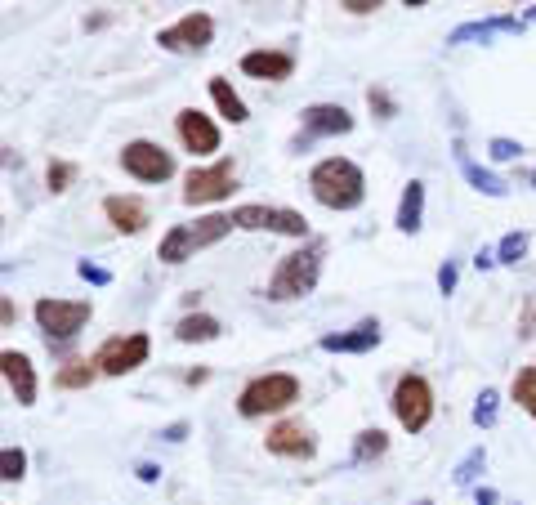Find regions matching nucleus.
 <instances>
[{
	"label": "nucleus",
	"instance_id": "obj_14",
	"mask_svg": "<svg viewBox=\"0 0 536 505\" xmlns=\"http://www.w3.org/2000/svg\"><path fill=\"white\" fill-rule=\"evenodd\" d=\"M0 367H5V380H9V389H14L18 407H32L36 403V371H32V362H27V354L5 349V354H0Z\"/></svg>",
	"mask_w": 536,
	"mask_h": 505
},
{
	"label": "nucleus",
	"instance_id": "obj_31",
	"mask_svg": "<svg viewBox=\"0 0 536 505\" xmlns=\"http://www.w3.org/2000/svg\"><path fill=\"white\" fill-rule=\"evenodd\" d=\"M478 465H483V447H478V452H469L465 461H461V470H456V483H474Z\"/></svg>",
	"mask_w": 536,
	"mask_h": 505
},
{
	"label": "nucleus",
	"instance_id": "obj_19",
	"mask_svg": "<svg viewBox=\"0 0 536 505\" xmlns=\"http://www.w3.org/2000/svg\"><path fill=\"white\" fill-rule=\"evenodd\" d=\"M456 161H461V175L478 188V193H487V197H505V193H510V184H505L501 175H492V170L478 166V161L465 152V144H456Z\"/></svg>",
	"mask_w": 536,
	"mask_h": 505
},
{
	"label": "nucleus",
	"instance_id": "obj_34",
	"mask_svg": "<svg viewBox=\"0 0 536 505\" xmlns=\"http://www.w3.org/2000/svg\"><path fill=\"white\" fill-rule=\"evenodd\" d=\"M367 103H371L376 112H385V117H394V103H389V94H385V90H371V94H367Z\"/></svg>",
	"mask_w": 536,
	"mask_h": 505
},
{
	"label": "nucleus",
	"instance_id": "obj_11",
	"mask_svg": "<svg viewBox=\"0 0 536 505\" xmlns=\"http://www.w3.org/2000/svg\"><path fill=\"white\" fill-rule=\"evenodd\" d=\"M210 36H215L210 14H184L175 27H166V32L157 36V45L161 50H206Z\"/></svg>",
	"mask_w": 536,
	"mask_h": 505
},
{
	"label": "nucleus",
	"instance_id": "obj_13",
	"mask_svg": "<svg viewBox=\"0 0 536 505\" xmlns=\"http://www.w3.org/2000/svg\"><path fill=\"white\" fill-rule=\"evenodd\" d=\"M380 345V322L367 318L358 322L353 331H335V336H322V349L327 354H367V349Z\"/></svg>",
	"mask_w": 536,
	"mask_h": 505
},
{
	"label": "nucleus",
	"instance_id": "obj_30",
	"mask_svg": "<svg viewBox=\"0 0 536 505\" xmlns=\"http://www.w3.org/2000/svg\"><path fill=\"white\" fill-rule=\"evenodd\" d=\"M45 179H50V188H54V193H67V184H72V179H76V170L67 166V161H50V175H45Z\"/></svg>",
	"mask_w": 536,
	"mask_h": 505
},
{
	"label": "nucleus",
	"instance_id": "obj_4",
	"mask_svg": "<svg viewBox=\"0 0 536 505\" xmlns=\"http://www.w3.org/2000/svg\"><path fill=\"white\" fill-rule=\"evenodd\" d=\"M295 398H300V380L286 376V371H268V376H255L251 385L242 389L237 407H242V416H268V412L291 407Z\"/></svg>",
	"mask_w": 536,
	"mask_h": 505
},
{
	"label": "nucleus",
	"instance_id": "obj_5",
	"mask_svg": "<svg viewBox=\"0 0 536 505\" xmlns=\"http://www.w3.org/2000/svg\"><path fill=\"white\" fill-rule=\"evenodd\" d=\"M394 416L407 434H420L434 416V389H429L425 376H402L394 389Z\"/></svg>",
	"mask_w": 536,
	"mask_h": 505
},
{
	"label": "nucleus",
	"instance_id": "obj_1",
	"mask_svg": "<svg viewBox=\"0 0 536 505\" xmlns=\"http://www.w3.org/2000/svg\"><path fill=\"white\" fill-rule=\"evenodd\" d=\"M309 188L327 211H353V206H362V197H367V179H362V170L353 166L349 157L318 161L309 175Z\"/></svg>",
	"mask_w": 536,
	"mask_h": 505
},
{
	"label": "nucleus",
	"instance_id": "obj_16",
	"mask_svg": "<svg viewBox=\"0 0 536 505\" xmlns=\"http://www.w3.org/2000/svg\"><path fill=\"white\" fill-rule=\"evenodd\" d=\"M304 130L309 135H349L353 117L340 103H313V108H304Z\"/></svg>",
	"mask_w": 536,
	"mask_h": 505
},
{
	"label": "nucleus",
	"instance_id": "obj_25",
	"mask_svg": "<svg viewBox=\"0 0 536 505\" xmlns=\"http://www.w3.org/2000/svg\"><path fill=\"white\" fill-rule=\"evenodd\" d=\"M514 398H519V407L536 421V367H523L519 376H514Z\"/></svg>",
	"mask_w": 536,
	"mask_h": 505
},
{
	"label": "nucleus",
	"instance_id": "obj_8",
	"mask_svg": "<svg viewBox=\"0 0 536 505\" xmlns=\"http://www.w3.org/2000/svg\"><path fill=\"white\" fill-rule=\"evenodd\" d=\"M237 184V170L233 161H215V166H201V170H188L184 179V202L188 206H206V202H224Z\"/></svg>",
	"mask_w": 536,
	"mask_h": 505
},
{
	"label": "nucleus",
	"instance_id": "obj_21",
	"mask_svg": "<svg viewBox=\"0 0 536 505\" xmlns=\"http://www.w3.org/2000/svg\"><path fill=\"white\" fill-rule=\"evenodd\" d=\"M420 219H425V184L411 179V184L402 188V202H398V228L402 233H416Z\"/></svg>",
	"mask_w": 536,
	"mask_h": 505
},
{
	"label": "nucleus",
	"instance_id": "obj_9",
	"mask_svg": "<svg viewBox=\"0 0 536 505\" xmlns=\"http://www.w3.org/2000/svg\"><path fill=\"white\" fill-rule=\"evenodd\" d=\"M121 166H126L139 184H161V179L175 175V157H170L166 148L148 144V139H134V144H126V152H121Z\"/></svg>",
	"mask_w": 536,
	"mask_h": 505
},
{
	"label": "nucleus",
	"instance_id": "obj_40",
	"mask_svg": "<svg viewBox=\"0 0 536 505\" xmlns=\"http://www.w3.org/2000/svg\"><path fill=\"white\" fill-rule=\"evenodd\" d=\"M478 505H496V492H492V488H483V492H478Z\"/></svg>",
	"mask_w": 536,
	"mask_h": 505
},
{
	"label": "nucleus",
	"instance_id": "obj_22",
	"mask_svg": "<svg viewBox=\"0 0 536 505\" xmlns=\"http://www.w3.org/2000/svg\"><path fill=\"white\" fill-rule=\"evenodd\" d=\"M99 371V358H67L59 371H54V385L59 389H85Z\"/></svg>",
	"mask_w": 536,
	"mask_h": 505
},
{
	"label": "nucleus",
	"instance_id": "obj_29",
	"mask_svg": "<svg viewBox=\"0 0 536 505\" xmlns=\"http://www.w3.org/2000/svg\"><path fill=\"white\" fill-rule=\"evenodd\" d=\"M496 403H501V394L496 389H483V398H478V407H474V425H496Z\"/></svg>",
	"mask_w": 536,
	"mask_h": 505
},
{
	"label": "nucleus",
	"instance_id": "obj_17",
	"mask_svg": "<svg viewBox=\"0 0 536 505\" xmlns=\"http://www.w3.org/2000/svg\"><path fill=\"white\" fill-rule=\"evenodd\" d=\"M242 72L260 76V81H286V76L295 72V59L286 50H251L242 59Z\"/></svg>",
	"mask_w": 536,
	"mask_h": 505
},
{
	"label": "nucleus",
	"instance_id": "obj_15",
	"mask_svg": "<svg viewBox=\"0 0 536 505\" xmlns=\"http://www.w3.org/2000/svg\"><path fill=\"white\" fill-rule=\"evenodd\" d=\"M313 430H304L300 421H282L268 430V452L273 456H313Z\"/></svg>",
	"mask_w": 536,
	"mask_h": 505
},
{
	"label": "nucleus",
	"instance_id": "obj_6",
	"mask_svg": "<svg viewBox=\"0 0 536 505\" xmlns=\"http://www.w3.org/2000/svg\"><path fill=\"white\" fill-rule=\"evenodd\" d=\"M36 322H41L50 345L54 340H72L90 322V300H41L36 304Z\"/></svg>",
	"mask_w": 536,
	"mask_h": 505
},
{
	"label": "nucleus",
	"instance_id": "obj_37",
	"mask_svg": "<svg viewBox=\"0 0 536 505\" xmlns=\"http://www.w3.org/2000/svg\"><path fill=\"white\" fill-rule=\"evenodd\" d=\"M157 474H161V470H157V465H148V461H143V465H139V479H143V483H157Z\"/></svg>",
	"mask_w": 536,
	"mask_h": 505
},
{
	"label": "nucleus",
	"instance_id": "obj_23",
	"mask_svg": "<svg viewBox=\"0 0 536 505\" xmlns=\"http://www.w3.org/2000/svg\"><path fill=\"white\" fill-rule=\"evenodd\" d=\"M210 94H215V108L224 112V117L233 121V126H242V121H246V103L237 99L233 85H228L224 76H210Z\"/></svg>",
	"mask_w": 536,
	"mask_h": 505
},
{
	"label": "nucleus",
	"instance_id": "obj_27",
	"mask_svg": "<svg viewBox=\"0 0 536 505\" xmlns=\"http://www.w3.org/2000/svg\"><path fill=\"white\" fill-rule=\"evenodd\" d=\"M528 255V233H505L496 246V264H519Z\"/></svg>",
	"mask_w": 536,
	"mask_h": 505
},
{
	"label": "nucleus",
	"instance_id": "obj_36",
	"mask_svg": "<svg viewBox=\"0 0 536 505\" xmlns=\"http://www.w3.org/2000/svg\"><path fill=\"white\" fill-rule=\"evenodd\" d=\"M340 9H349V14H371V9H376V0H344Z\"/></svg>",
	"mask_w": 536,
	"mask_h": 505
},
{
	"label": "nucleus",
	"instance_id": "obj_26",
	"mask_svg": "<svg viewBox=\"0 0 536 505\" xmlns=\"http://www.w3.org/2000/svg\"><path fill=\"white\" fill-rule=\"evenodd\" d=\"M385 447H389L385 430H362L358 443H353V461H371V456H385Z\"/></svg>",
	"mask_w": 536,
	"mask_h": 505
},
{
	"label": "nucleus",
	"instance_id": "obj_18",
	"mask_svg": "<svg viewBox=\"0 0 536 505\" xmlns=\"http://www.w3.org/2000/svg\"><path fill=\"white\" fill-rule=\"evenodd\" d=\"M103 215H108L112 228H121V233H139V228L148 224V206H143L139 197H108Z\"/></svg>",
	"mask_w": 536,
	"mask_h": 505
},
{
	"label": "nucleus",
	"instance_id": "obj_38",
	"mask_svg": "<svg viewBox=\"0 0 536 505\" xmlns=\"http://www.w3.org/2000/svg\"><path fill=\"white\" fill-rule=\"evenodd\" d=\"M478 269H492V264H496V251H478Z\"/></svg>",
	"mask_w": 536,
	"mask_h": 505
},
{
	"label": "nucleus",
	"instance_id": "obj_32",
	"mask_svg": "<svg viewBox=\"0 0 536 505\" xmlns=\"http://www.w3.org/2000/svg\"><path fill=\"white\" fill-rule=\"evenodd\" d=\"M81 278H85V282H94V287H108L112 273H108V269H99V264H90V260H81Z\"/></svg>",
	"mask_w": 536,
	"mask_h": 505
},
{
	"label": "nucleus",
	"instance_id": "obj_20",
	"mask_svg": "<svg viewBox=\"0 0 536 505\" xmlns=\"http://www.w3.org/2000/svg\"><path fill=\"white\" fill-rule=\"evenodd\" d=\"M528 18H487V23H465L452 32V45H465V41H492L496 32H523Z\"/></svg>",
	"mask_w": 536,
	"mask_h": 505
},
{
	"label": "nucleus",
	"instance_id": "obj_33",
	"mask_svg": "<svg viewBox=\"0 0 536 505\" xmlns=\"http://www.w3.org/2000/svg\"><path fill=\"white\" fill-rule=\"evenodd\" d=\"M519 144H514V139H492V157L496 161H514V157H519Z\"/></svg>",
	"mask_w": 536,
	"mask_h": 505
},
{
	"label": "nucleus",
	"instance_id": "obj_35",
	"mask_svg": "<svg viewBox=\"0 0 536 505\" xmlns=\"http://www.w3.org/2000/svg\"><path fill=\"white\" fill-rule=\"evenodd\" d=\"M438 287H443V295L456 291V264H443V269H438Z\"/></svg>",
	"mask_w": 536,
	"mask_h": 505
},
{
	"label": "nucleus",
	"instance_id": "obj_24",
	"mask_svg": "<svg viewBox=\"0 0 536 505\" xmlns=\"http://www.w3.org/2000/svg\"><path fill=\"white\" fill-rule=\"evenodd\" d=\"M175 336L184 340V345H193V340H215L219 336V322L206 318V313H188V318L175 327Z\"/></svg>",
	"mask_w": 536,
	"mask_h": 505
},
{
	"label": "nucleus",
	"instance_id": "obj_12",
	"mask_svg": "<svg viewBox=\"0 0 536 505\" xmlns=\"http://www.w3.org/2000/svg\"><path fill=\"white\" fill-rule=\"evenodd\" d=\"M179 139H184L188 152H197V157H206V152H219V130L210 117H201L197 108H184L179 112Z\"/></svg>",
	"mask_w": 536,
	"mask_h": 505
},
{
	"label": "nucleus",
	"instance_id": "obj_3",
	"mask_svg": "<svg viewBox=\"0 0 536 505\" xmlns=\"http://www.w3.org/2000/svg\"><path fill=\"white\" fill-rule=\"evenodd\" d=\"M318 273H322V251L309 246V251H291L282 255L277 273L268 278V300H300L318 287Z\"/></svg>",
	"mask_w": 536,
	"mask_h": 505
},
{
	"label": "nucleus",
	"instance_id": "obj_28",
	"mask_svg": "<svg viewBox=\"0 0 536 505\" xmlns=\"http://www.w3.org/2000/svg\"><path fill=\"white\" fill-rule=\"evenodd\" d=\"M23 470H27V456L18 452V447H5V452H0V479L18 483V479H23Z\"/></svg>",
	"mask_w": 536,
	"mask_h": 505
},
{
	"label": "nucleus",
	"instance_id": "obj_41",
	"mask_svg": "<svg viewBox=\"0 0 536 505\" xmlns=\"http://www.w3.org/2000/svg\"><path fill=\"white\" fill-rule=\"evenodd\" d=\"M528 18H536V5H532V9H528Z\"/></svg>",
	"mask_w": 536,
	"mask_h": 505
},
{
	"label": "nucleus",
	"instance_id": "obj_39",
	"mask_svg": "<svg viewBox=\"0 0 536 505\" xmlns=\"http://www.w3.org/2000/svg\"><path fill=\"white\" fill-rule=\"evenodd\" d=\"M184 434H188V425H170V430L161 434V438H170V443H179V438H184Z\"/></svg>",
	"mask_w": 536,
	"mask_h": 505
},
{
	"label": "nucleus",
	"instance_id": "obj_10",
	"mask_svg": "<svg viewBox=\"0 0 536 505\" xmlns=\"http://www.w3.org/2000/svg\"><path fill=\"white\" fill-rule=\"evenodd\" d=\"M152 354V340L143 336V331H130V336H112L108 345L99 349V371H108V376H126V371L143 367Z\"/></svg>",
	"mask_w": 536,
	"mask_h": 505
},
{
	"label": "nucleus",
	"instance_id": "obj_2",
	"mask_svg": "<svg viewBox=\"0 0 536 505\" xmlns=\"http://www.w3.org/2000/svg\"><path fill=\"white\" fill-rule=\"evenodd\" d=\"M233 228H237L233 215H206V219H197V224H175L166 237H161L157 255H161V264H184L193 251L215 246L219 237H228Z\"/></svg>",
	"mask_w": 536,
	"mask_h": 505
},
{
	"label": "nucleus",
	"instance_id": "obj_7",
	"mask_svg": "<svg viewBox=\"0 0 536 505\" xmlns=\"http://www.w3.org/2000/svg\"><path fill=\"white\" fill-rule=\"evenodd\" d=\"M233 224L251 228V233H286V237L309 233V219H304L300 211H286V206H237Z\"/></svg>",
	"mask_w": 536,
	"mask_h": 505
}]
</instances>
